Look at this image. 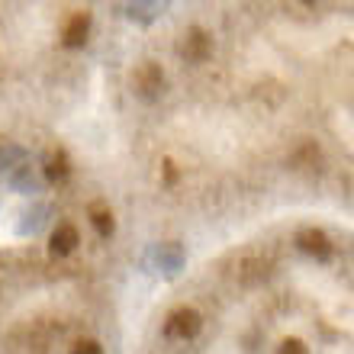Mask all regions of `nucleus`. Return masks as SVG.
<instances>
[{
  "instance_id": "obj_3",
  "label": "nucleus",
  "mask_w": 354,
  "mask_h": 354,
  "mask_svg": "<svg viewBox=\"0 0 354 354\" xmlns=\"http://www.w3.org/2000/svg\"><path fill=\"white\" fill-rule=\"evenodd\" d=\"M200 328H203V316L196 313L194 306H180L174 309L165 322V335L168 338H177V342H194L200 335Z\"/></svg>"
},
{
  "instance_id": "obj_15",
  "label": "nucleus",
  "mask_w": 354,
  "mask_h": 354,
  "mask_svg": "<svg viewBox=\"0 0 354 354\" xmlns=\"http://www.w3.org/2000/svg\"><path fill=\"white\" fill-rule=\"evenodd\" d=\"M13 158H19V149H13V145L0 149V168H13V165H10Z\"/></svg>"
},
{
  "instance_id": "obj_5",
  "label": "nucleus",
  "mask_w": 354,
  "mask_h": 354,
  "mask_svg": "<svg viewBox=\"0 0 354 354\" xmlns=\"http://www.w3.org/2000/svg\"><path fill=\"white\" fill-rule=\"evenodd\" d=\"M297 245L309 254V258H316V261H328V258L335 254V245H332V239H328L322 229H299Z\"/></svg>"
},
{
  "instance_id": "obj_6",
  "label": "nucleus",
  "mask_w": 354,
  "mask_h": 354,
  "mask_svg": "<svg viewBox=\"0 0 354 354\" xmlns=\"http://www.w3.org/2000/svg\"><path fill=\"white\" fill-rule=\"evenodd\" d=\"M77 245H81V232H77L75 223H58L55 229H52V235H48V248H52V254H58V258L75 254Z\"/></svg>"
},
{
  "instance_id": "obj_11",
  "label": "nucleus",
  "mask_w": 354,
  "mask_h": 354,
  "mask_svg": "<svg viewBox=\"0 0 354 354\" xmlns=\"http://www.w3.org/2000/svg\"><path fill=\"white\" fill-rule=\"evenodd\" d=\"M71 354H106V351L100 348V342H93V338H81V342L71 345Z\"/></svg>"
},
{
  "instance_id": "obj_2",
  "label": "nucleus",
  "mask_w": 354,
  "mask_h": 354,
  "mask_svg": "<svg viewBox=\"0 0 354 354\" xmlns=\"http://www.w3.org/2000/svg\"><path fill=\"white\" fill-rule=\"evenodd\" d=\"M132 91L139 93L142 100H158L161 93H165V68L158 65V62H142V65H136V71H132Z\"/></svg>"
},
{
  "instance_id": "obj_10",
  "label": "nucleus",
  "mask_w": 354,
  "mask_h": 354,
  "mask_svg": "<svg viewBox=\"0 0 354 354\" xmlns=\"http://www.w3.org/2000/svg\"><path fill=\"white\" fill-rule=\"evenodd\" d=\"M313 158L319 161V145L316 142H303V145L293 151V168H306V165H313Z\"/></svg>"
},
{
  "instance_id": "obj_14",
  "label": "nucleus",
  "mask_w": 354,
  "mask_h": 354,
  "mask_svg": "<svg viewBox=\"0 0 354 354\" xmlns=\"http://www.w3.org/2000/svg\"><path fill=\"white\" fill-rule=\"evenodd\" d=\"M13 184H17V187H29V190L36 187V180H32V174H29V171H26V165L19 168V174H17V177H13ZM29 190H26V194H29Z\"/></svg>"
},
{
  "instance_id": "obj_12",
  "label": "nucleus",
  "mask_w": 354,
  "mask_h": 354,
  "mask_svg": "<svg viewBox=\"0 0 354 354\" xmlns=\"http://www.w3.org/2000/svg\"><path fill=\"white\" fill-rule=\"evenodd\" d=\"M277 354H309V348L299 342V338H287L283 345H280V351Z\"/></svg>"
},
{
  "instance_id": "obj_1",
  "label": "nucleus",
  "mask_w": 354,
  "mask_h": 354,
  "mask_svg": "<svg viewBox=\"0 0 354 354\" xmlns=\"http://www.w3.org/2000/svg\"><path fill=\"white\" fill-rule=\"evenodd\" d=\"M213 36H209V29L203 26H190L180 32V39H177V52H180V58L184 62H190V65H203V62H209V55H213Z\"/></svg>"
},
{
  "instance_id": "obj_9",
  "label": "nucleus",
  "mask_w": 354,
  "mask_h": 354,
  "mask_svg": "<svg viewBox=\"0 0 354 354\" xmlns=\"http://www.w3.org/2000/svg\"><path fill=\"white\" fill-rule=\"evenodd\" d=\"M268 264L261 261V258H245L242 268H239V277H242V283H248V287H254V283H261L264 277H268Z\"/></svg>"
},
{
  "instance_id": "obj_8",
  "label": "nucleus",
  "mask_w": 354,
  "mask_h": 354,
  "mask_svg": "<svg viewBox=\"0 0 354 354\" xmlns=\"http://www.w3.org/2000/svg\"><path fill=\"white\" fill-rule=\"evenodd\" d=\"M42 171H46V180L48 184H65L68 177H71V158H68L65 149H52L46 155V165H42Z\"/></svg>"
},
{
  "instance_id": "obj_4",
  "label": "nucleus",
  "mask_w": 354,
  "mask_h": 354,
  "mask_svg": "<svg viewBox=\"0 0 354 354\" xmlns=\"http://www.w3.org/2000/svg\"><path fill=\"white\" fill-rule=\"evenodd\" d=\"M91 26H93V17L87 10H77L71 17L65 19V26H62V46L65 48H81L91 36Z\"/></svg>"
},
{
  "instance_id": "obj_13",
  "label": "nucleus",
  "mask_w": 354,
  "mask_h": 354,
  "mask_svg": "<svg viewBox=\"0 0 354 354\" xmlns=\"http://www.w3.org/2000/svg\"><path fill=\"white\" fill-rule=\"evenodd\" d=\"M177 254H180V252H177L174 245H168V248H161V252H158V258H161V261H165V264H168V270H174V264H177Z\"/></svg>"
},
{
  "instance_id": "obj_16",
  "label": "nucleus",
  "mask_w": 354,
  "mask_h": 354,
  "mask_svg": "<svg viewBox=\"0 0 354 354\" xmlns=\"http://www.w3.org/2000/svg\"><path fill=\"white\" fill-rule=\"evenodd\" d=\"M161 168H165V180H168V184H174V180H177V168H174V161L165 158V161H161Z\"/></svg>"
},
{
  "instance_id": "obj_7",
  "label": "nucleus",
  "mask_w": 354,
  "mask_h": 354,
  "mask_svg": "<svg viewBox=\"0 0 354 354\" xmlns=\"http://www.w3.org/2000/svg\"><path fill=\"white\" fill-rule=\"evenodd\" d=\"M87 219H91V225L103 239H110L116 232V216H113V206L106 200H91L87 203Z\"/></svg>"
}]
</instances>
